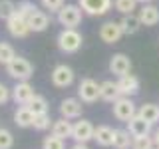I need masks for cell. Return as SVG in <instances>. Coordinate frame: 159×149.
I'll return each instance as SVG.
<instances>
[{
    "label": "cell",
    "instance_id": "1",
    "mask_svg": "<svg viewBox=\"0 0 159 149\" xmlns=\"http://www.w3.org/2000/svg\"><path fill=\"white\" fill-rule=\"evenodd\" d=\"M84 44V36L76 28H64L58 34V48L66 54H76Z\"/></svg>",
    "mask_w": 159,
    "mask_h": 149
},
{
    "label": "cell",
    "instance_id": "2",
    "mask_svg": "<svg viewBox=\"0 0 159 149\" xmlns=\"http://www.w3.org/2000/svg\"><path fill=\"white\" fill-rule=\"evenodd\" d=\"M6 74L10 78H14L16 82H28V79L32 78V74H34V66L28 62L26 58L16 56L6 66Z\"/></svg>",
    "mask_w": 159,
    "mask_h": 149
},
{
    "label": "cell",
    "instance_id": "3",
    "mask_svg": "<svg viewBox=\"0 0 159 149\" xmlns=\"http://www.w3.org/2000/svg\"><path fill=\"white\" fill-rule=\"evenodd\" d=\"M84 10L80 8V4H64L62 10L58 12V22L64 28H78L82 22Z\"/></svg>",
    "mask_w": 159,
    "mask_h": 149
},
{
    "label": "cell",
    "instance_id": "4",
    "mask_svg": "<svg viewBox=\"0 0 159 149\" xmlns=\"http://www.w3.org/2000/svg\"><path fill=\"white\" fill-rule=\"evenodd\" d=\"M78 96H80V99H82L84 103H93V102H98V99L102 97L99 84L96 82V79H92V78L82 79V82H80V86H78Z\"/></svg>",
    "mask_w": 159,
    "mask_h": 149
},
{
    "label": "cell",
    "instance_id": "5",
    "mask_svg": "<svg viewBox=\"0 0 159 149\" xmlns=\"http://www.w3.org/2000/svg\"><path fill=\"white\" fill-rule=\"evenodd\" d=\"M111 111H113V117L119 119V121H129L133 115L137 113V109H135V103L131 102V97H127V96H121L119 99H116L113 102V107H111Z\"/></svg>",
    "mask_w": 159,
    "mask_h": 149
},
{
    "label": "cell",
    "instance_id": "6",
    "mask_svg": "<svg viewBox=\"0 0 159 149\" xmlns=\"http://www.w3.org/2000/svg\"><path fill=\"white\" fill-rule=\"evenodd\" d=\"M80 8L88 16H103L113 6V0H80Z\"/></svg>",
    "mask_w": 159,
    "mask_h": 149
},
{
    "label": "cell",
    "instance_id": "7",
    "mask_svg": "<svg viewBox=\"0 0 159 149\" xmlns=\"http://www.w3.org/2000/svg\"><path fill=\"white\" fill-rule=\"evenodd\" d=\"M6 30L10 32V36L12 38H26L32 30L28 26V20L24 16H20L18 12H14L12 16L6 20Z\"/></svg>",
    "mask_w": 159,
    "mask_h": 149
},
{
    "label": "cell",
    "instance_id": "8",
    "mask_svg": "<svg viewBox=\"0 0 159 149\" xmlns=\"http://www.w3.org/2000/svg\"><path fill=\"white\" fill-rule=\"evenodd\" d=\"M93 131H96V127L92 125V121H88V119H80V121L74 123L72 139L76 143H88L89 139H93Z\"/></svg>",
    "mask_w": 159,
    "mask_h": 149
},
{
    "label": "cell",
    "instance_id": "9",
    "mask_svg": "<svg viewBox=\"0 0 159 149\" xmlns=\"http://www.w3.org/2000/svg\"><path fill=\"white\" fill-rule=\"evenodd\" d=\"M52 84L56 88H68L74 84V70L66 66V64H60L52 70Z\"/></svg>",
    "mask_w": 159,
    "mask_h": 149
},
{
    "label": "cell",
    "instance_id": "10",
    "mask_svg": "<svg viewBox=\"0 0 159 149\" xmlns=\"http://www.w3.org/2000/svg\"><path fill=\"white\" fill-rule=\"evenodd\" d=\"M121 36H123L121 26H119V22H113V20L102 24V28H99V38L106 44H117Z\"/></svg>",
    "mask_w": 159,
    "mask_h": 149
},
{
    "label": "cell",
    "instance_id": "11",
    "mask_svg": "<svg viewBox=\"0 0 159 149\" xmlns=\"http://www.w3.org/2000/svg\"><path fill=\"white\" fill-rule=\"evenodd\" d=\"M151 123L145 121L139 113H135L131 119L127 121V131L131 133L133 137H143V135H151Z\"/></svg>",
    "mask_w": 159,
    "mask_h": 149
},
{
    "label": "cell",
    "instance_id": "12",
    "mask_svg": "<svg viewBox=\"0 0 159 149\" xmlns=\"http://www.w3.org/2000/svg\"><path fill=\"white\" fill-rule=\"evenodd\" d=\"M109 72L116 74V76H125V74L131 72V60H129L125 54H113L111 60H109Z\"/></svg>",
    "mask_w": 159,
    "mask_h": 149
},
{
    "label": "cell",
    "instance_id": "13",
    "mask_svg": "<svg viewBox=\"0 0 159 149\" xmlns=\"http://www.w3.org/2000/svg\"><path fill=\"white\" fill-rule=\"evenodd\" d=\"M82 99H76V97H66L62 103H60V113L62 117L66 119H76L82 115Z\"/></svg>",
    "mask_w": 159,
    "mask_h": 149
},
{
    "label": "cell",
    "instance_id": "14",
    "mask_svg": "<svg viewBox=\"0 0 159 149\" xmlns=\"http://www.w3.org/2000/svg\"><path fill=\"white\" fill-rule=\"evenodd\" d=\"M117 86H119V92H121V96H135L139 92V78L133 76V74H125V76H119L117 79Z\"/></svg>",
    "mask_w": 159,
    "mask_h": 149
},
{
    "label": "cell",
    "instance_id": "15",
    "mask_svg": "<svg viewBox=\"0 0 159 149\" xmlns=\"http://www.w3.org/2000/svg\"><path fill=\"white\" fill-rule=\"evenodd\" d=\"M34 96H36V93H34V88L30 86L28 82H18L16 86L12 88V97H14L16 103H20V106H26Z\"/></svg>",
    "mask_w": 159,
    "mask_h": 149
},
{
    "label": "cell",
    "instance_id": "16",
    "mask_svg": "<svg viewBox=\"0 0 159 149\" xmlns=\"http://www.w3.org/2000/svg\"><path fill=\"white\" fill-rule=\"evenodd\" d=\"M119 26H121V32L131 36V34H137L139 28L143 26L141 20H139V14H123V18L119 20Z\"/></svg>",
    "mask_w": 159,
    "mask_h": 149
},
{
    "label": "cell",
    "instance_id": "17",
    "mask_svg": "<svg viewBox=\"0 0 159 149\" xmlns=\"http://www.w3.org/2000/svg\"><path fill=\"white\" fill-rule=\"evenodd\" d=\"M28 26L32 32H44L50 26V16L44 10H34V14L28 18Z\"/></svg>",
    "mask_w": 159,
    "mask_h": 149
},
{
    "label": "cell",
    "instance_id": "18",
    "mask_svg": "<svg viewBox=\"0 0 159 149\" xmlns=\"http://www.w3.org/2000/svg\"><path fill=\"white\" fill-rule=\"evenodd\" d=\"M139 20L143 26H155L159 24V8L153 4H143L139 10Z\"/></svg>",
    "mask_w": 159,
    "mask_h": 149
},
{
    "label": "cell",
    "instance_id": "19",
    "mask_svg": "<svg viewBox=\"0 0 159 149\" xmlns=\"http://www.w3.org/2000/svg\"><path fill=\"white\" fill-rule=\"evenodd\" d=\"M99 89H102V99L103 102L113 103L116 99L121 97V92H119L117 82H111V79H106V82L99 84Z\"/></svg>",
    "mask_w": 159,
    "mask_h": 149
},
{
    "label": "cell",
    "instance_id": "20",
    "mask_svg": "<svg viewBox=\"0 0 159 149\" xmlns=\"http://www.w3.org/2000/svg\"><path fill=\"white\" fill-rule=\"evenodd\" d=\"M113 133H116V129H111L109 125H98L96 131H93V139L102 147H111L113 145Z\"/></svg>",
    "mask_w": 159,
    "mask_h": 149
},
{
    "label": "cell",
    "instance_id": "21",
    "mask_svg": "<svg viewBox=\"0 0 159 149\" xmlns=\"http://www.w3.org/2000/svg\"><path fill=\"white\" fill-rule=\"evenodd\" d=\"M72 129H74V123H70V119H66V117H62V119L52 123V133L60 139L72 137Z\"/></svg>",
    "mask_w": 159,
    "mask_h": 149
},
{
    "label": "cell",
    "instance_id": "22",
    "mask_svg": "<svg viewBox=\"0 0 159 149\" xmlns=\"http://www.w3.org/2000/svg\"><path fill=\"white\" fill-rule=\"evenodd\" d=\"M133 145V135L127 129H116L113 133V149H129Z\"/></svg>",
    "mask_w": 159,
    "mask_h": 149
},
{
    "label": "cell",
    "instance_id": "23",
    "mask_svg": "<svg viewBox=\"0 0 159 149\" xmlns=\"http://www.w3.org/2000/svg\"><path fill=\"white\" fill-rule=\"evenodd\" d=\"M14 123L18 127H32L34 125V113L30 111L28 106L18 107V111L14 113Z\"/></svg>",
    "mask_w": 159,
    "mask_h": 149
},
{
    "label": "cell",
    "instance_id": "24",
    "mask_svg": "<svg viewBox=\"0 0 159 149\" xmlns=\"http://www.w3.org/2000/svg\"><path fill=\"white\" fill-rule=\"evenodd\" d=\"M137 113L145 119V121L151 123V125H155L159 121V106H155V103H143V106L137 109Z\"/></svg>",
    "mask_w": 159,
    "mask_h": 149
},
{
    "label": "cell",
    "instance_id": "25",
    "mask_svg": "<svg viewBox=\"0 0 159 149\" xmlns=\"http://www.w3.org/2000/svg\"><path fill=\"white\" fill-rule=\"evenodd\" d=\"M26 106L30 107V111H32L34 115H38V113H48V102H46L44 96H34Z\"/></svg>",
    "mask_w": 159,
    "mask_h": 149
},
{
    "label": "cell",
    "instance_id": "26",
    "mask_svg": "<svg viewBox=\"0 0 159 149\" xmlns=\"http://www.w3.org/2000/svg\"><path fill=\"white\" fill-rule=\"evenodd\" d=\"M14 58H16L14 48L10 46L8 42H0V64H2V66H8Z\"/></svg>",
    "mask_w": 159,
    "mask_h": 149
},
{
    "label": "cell",
    "instance_id": "27",
    "mask_svg": "<svg viewBox=\"0 0 159 149\" xmlns=\"http://www.w3.org/2000/svg\"><path fill=\"white\" fill-rule=\"evenodd\" d=\"M137 0H113V8L121 14H131L137 8Z\"/></svg>",
    "mask_w": 159,
    "mask_h": 149
},
{
    "label": "cell",
    "instance_id": "28",
    "mask_svg": "<svg viewBox=\"0 0 159 149\" xmlns=\"http://www.w3.org/2000/svg\"><path fill=\"white\" fill-rule=\"evenodd\" d=\"M14 12H16V4L12 0H0V20L6 22Z\"/></svg>",
    "mask_w": 159,
    "mask_h": 149
},
{
    "label": "cell",
    "instance_id": "29",
    "mask_svg": "<svg viewBox=\"0 0 159 149\" xmlns=\"http://www.w3.org/2000/svg\"><path fill=\"white\" fill-rule=\"evenodd\" d=\"M131 149H155L151 135H143V137H133V145Z\"/></svg>",
    "mask_w": 159,
    "mask_h": 149
},
{
    "label": "cell",
    "instance_id": "30",
    "mask_svg": "<svg viewBox=\"0 0 159 149\" xmlns=\"http://www.w3.org/2000/svg\"><path fill=\"white\" fill-rule=\"evenodd\" d=\"M52 125V119H50L48 113H38V115H34V129H38V131H46V129Z\"/></svg>",
    "mask_w": 159,
    "mask_h": 149
},
{
    "label": "cell",
    "instance_id": "31",
    "mask_svg": "<svg viewBox=\"0 0 159 149\" xmlns=\"http://www.w3.org/2000/svg\"><path fill=\"white\" fill-rule=\"evenodd\" d=\"M34 10H38V8H36V4L30 2V0H22V2H20L18 6H16V12L20 14V16H24L26 20L34 14Z\"/></svg>",
    "mask_w": 159,
    "mask_h": 149
},
{
    "label": "cell",
    "instance_id": "32",
    "mask_svg": "<svg viewBox=\"0 0 159 149\" xmlns=\"http://www.w3.org/2000/svg\"><path fill=\"white\" fill-rule=\"evenodd\" d=\"M42 149H64V139H60L52 133L50 137H46L42 141Z\"/></svg>",
    "mask_w": 159,
    "mask_h": 149
},
{
    "label": "cell",
    "instance_id": "33",
    "mask_svg": "<svg viewBox=\"0 0 159 149\" xmlns=\"http://www.w3.org/2000/svg\"><path fill=\"white\" fill-rule=\"evenodd\" d=\"M14 137L8 129H0V149H12Z\"/></svg>",
    "mask_w": 159,
    "mask_h": 149
},
{
    "label": "cell",
    "instance_id": "34",
    "mask_svg": "<svg viewBox=\"0 0 159 149\" xmlns=\"http://www.w3.org/2000/svg\"><path fill=\"white\" fill-rule=\"evenodd\" d=\"M40 2H42L44 10H50V12H56V14L64 6V0H40Z\"/></svg>",
    "mask_w": 159,
    "mask_h": 149
},
{
    "label": "cell",
    "instance_id": "35",
    "mask_svg": "<svg viewBox=\"0 0 159 149\" xmlns=\"http://www.w3.org/2000/svg\"><path fill=\"white\" fill-rule=\"evenodd\" d=\"M8 99H10V89L4 84H0V106H4Z\"/></svg>",
    "mask_w": 159,
    "mask_h": 149
},
{
    "label": "cell",
    "instance_id": "36",
    "mask_svg": "<svg viewBox=\"0 0 159 149\" xmlns=\"http://www.w3.org/2000/svg\"><path fill=\"white\" fill-rule=\"evenodd\" d=\"M151 137H153V143H155V147H159V127L151 133Z\"/></svg>",
    "mask_w": 159,
    "mask_h": 149
},
{
    "label": "cell",
    "instance_id": "37",
    "mask_svg": "<svg viewBox=\"0 0 159 149\" xmlns=\"http://www.w3.org/2000/svg\"><path fill=\"white\" fill-rule=\"evenodd\" d=\"M72 149H89V147L86 145V143H76V145H74Z\"/></svg>",
    "mask_w": 159,
    "mask_h": 149
},
{
    "label": "cell",
    "instance_id": "38",
    "mask_svg": "<svg viewBox=\"0 0 159 149\" xmlns=\"http://www.w3.org/2000/svg\"><path fill=\"white\" fill-rule=\"evenodd\" d=\"M137 2H141V4H149L151 0H137Z\"/></svg>",
    "mask_w": 159,
    "mask_h": 149
},
{
    "label": "cell",
    "instance_id": "39",
    "mask_svg": "<svg viewBox=\"0 0 159 149\" xmlns=\"http://www.w3.org/2000/svg\"><path fill=\"white\" fill-rule=\"evenodd\" d=\"M155 149H159V147H155Z\"/></svg>",
    "mask_w": 159,
    "mask_h": 149
}]
</instances>
